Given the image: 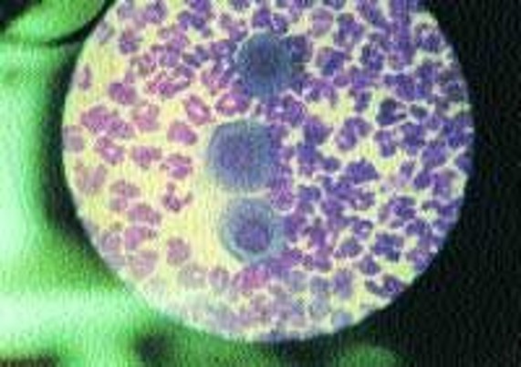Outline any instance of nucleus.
I'll return each mask as SVG.
<instances>
[{
    "instance_id": "1",
    "label": "nucleus",
    "mask_w": 521,
    "mask_h": 367,
    "mask_svg": "<svg viewBox=\"0 0 521 367\" xmlns=\"http://www.w3.org/2000/svg\"><path fill=\"white\" fill-rule=\"evenodd\" d=\"M245 73L261 91H274L287 81L289 70L285 53L271 39H255L245 53Z\"/></svg>"
},
{
    "instance_id": "2",
    "label": "nucleus",
    "mask_w": 521,
    "mask_h": 367,
    "mask_svg": "<svg viewBox=\"0 0 521 367\" xmlns=\"http://www.w3.org/2000/svg\"><path fill=\"white\" fill-rule=\"evenodd\" d=\"M164 341L162 336H146L144 341H141V354H144L149 362H162V350H164Z\"/></svg>"
}]
</instances>
